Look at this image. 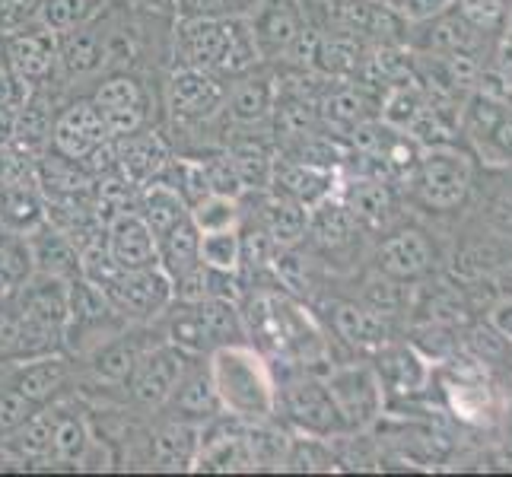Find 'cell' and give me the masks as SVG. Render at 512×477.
Segmentation results:
<instances>
[{
    "label": "cell",
    "mask_w": 512,
    "mask_h": 477,
    "mask_svg": "<svg viewBox=\"0 0 512 477\" xmlns=\"http://www.w3.org/2000/svg\"><path fill=\"white\" fill-rule=\"evenodd\" d=\"M175 67H198L233 80L261 64L249 16H179L172 32Z\"/></svg>",
    "instance_id": "cell-1"
},
{
    "label": "cell",
    "mask_w": 512,
    "mask_h": 477,
    "mask_svg": "<svg viewBox=\"0 0 512 477\" xmlns=\"http://www.w3.org/2000/svg\"><path fill=\"white\" fill-rule=\"evenodd\" d=\"M207 369L223 414L245 423L271 420L277 414V379L271 373V363L249 341L207 353Z\"/></svg>",
    "instance_id": "cell-2"
},
{
    "label": "cell",
    "mask_w": 512,
    "mask_h": 477,
    "mask_svg": "<svg viewBox=\"0 0 512 477\" xmlns=\"http://www.w3.org/2000/svg\"><path fill=\"white\" fill-rule=\"evenodd\" d=\"M163 325V341L182 347L191 357H207L217 347L245 341L242 312L233 299H198V303H182L172 299L169 309L156 318Z\"/></svg>",
    "instance_id": "cell-3"
},
{
    "label": "cell",
    "mask_w": 512,
    "mask_h": 477,
    "mask_svg": "<svg viewBox=\"0 0 512 477\" xmlns=\"http://www.w3.org/2000/svg\"><path fill=\"white\" fill-rule=\"evenodd\" d=\"M277 411L303 436L331 439L347 433V423L334 404L325 379L312 376L309 369H296L277 379Z\"/></svg>",
    "instance_id": "cell-4"
},
{
    "label": "cell",
    "mask_w": 512,
    "mask_h": 477,
    "mask_svg": "<svg viewBox=\"0 0 512 477\" xmlns=\"http://www.w3.org/2000/svg\"><path fill=\"white\" fill-rule=\"evenodd\" d=\"M99 290L128 325L156 322L175 299L172 280L160 264H156V268H140V271H115Z\"/></svg>",
    "instance_id": "cell-5"
},
{
    "label": "cell",
    "mask_w": 512,
    "mask_h": 477,
    "mask_svg": "<svg viewBox=\"0 0 512 477\" xmlns=\"http://www.w3.org/2000/svg\"><path fill=\"white\" fill-rule=\"evenodd\" d=\"M194 360L198 357H191V353L169 341L150 344L140 353L137 366L131 369V376L125 382L131 401L144 411H163Z\"/></svg>",
    "instance_id": "cell-6"
},
{
    "label": "cell",
    "mask_w": 512,
    "mask_h": 477,
    "mask_svg": "<svg viewBox=\"0 0 512 477\" xmlns=\"http://www.w3.org/2000/svg\"><path fill=\"white\" fill-rule=\"evenodd\" d=\"M226 77L198 67H175L166 77V112L175 125L201 128L220 118L226 99Z\"/></svg>",
    "instance_id": "cell-7"
},
{
    "label": "cell",
    "mask_w": 512,
    "mask_h": 477,
    "mask_svg": "<svg viewBox=\"0 0 512 477\" xmlns=\"http://www.w3.org/2000/svg\"><path fill=\"white\" fill-rule=\"evenodd\" d=\"M105 118V128L112 137L131 134L140 128H153V93L147 83L131 70H112L96 80L90 96Z\"/></svg>",
    "instance_id": "cell-8"
},
{
    "label": "cell",
    "mask_w": 512,
    "mask_h": 477,
    "mask_svg": "<svg viewBox=\"0 0 512 477\" xmlns=\"http://www.w3.org/2000/svg\"><path fill=\"white\" fill-rule=\"evenodd\" d=\"M325 385L334 404H338L347 430H366L369 423L382 414L385 388L373 366H363V363L334 366L325 376Z\"/></svg>",
    "instance_id": "cell-9"
},
{
    "label": "cell",
    "mask_w": 512,
    "mask_h": 477,
    "mask_svg": "<svg viewBox=\"0 0 512 477\" xmlns=\"http://www.w3.org/2000/svg\"><path fill=\"white\" fill-rule=\"evenodd\" d=\"M420 198L436 210L458 207L471 191V166L455 147H427L420 150L414 169Z\"/></svg>",
    "instance_id": "cell-10"
},
{
    "label": "cell",
    "mask_w": 512,
    "mask_h": 477,
    "mask_svg": "<svg viewBox=\"0 0 512 477\" xmlns=\"http://www.w3.org/2000/svg\"><path fill=\"white\" fill-rule=\"evenodd\" d=\"M274 99H277L274 77L261 74V70L252 67V70H245V74L229 80L220 118H223L226 128L252 134L255 128H268L271 125Z\"/></svg>",
    "instance_id": "cell-11"
},
{
    "label": "cell",
    "mask_w": 512,
    "mask_h": 477,
    "mask_svg": "<svg viewBox=\"0 0 512 477\" xmlns=\"http://www.w3.org/2000/svg\"><path fill=\"white\" fill-rule=\"evenodd\" d=\"M105 140H112V134L105 128L99 105L90 96H83V99H74L58 109L55 125H51L48 147L80 163L83 156H90L99 144H105Z\"/></svg>",
    "instance_id": "cell-12"
},
{
    "label": "cell",
    "mask_w": 512,
    "mask_h": 477,
    "mask_svg": "<svg viewBox=\"0 0 512 477\" xmlns=\"http://www.w3.org/2000/svg\"><path fill=\"white\" fill-rule=\"evenodd\" d=\"M4 48L13 70L29 86H51L58 80V35L42 23L4 35Z\"/></svg>",
    "instance_id": "cell-13"
},
{
    "label": "cell",
    "mask_w": 512,
    "mask_h": 477,
    "mask_svg": "<svg viewBox=\"0 0 512 477\" xmlns=\"http://www.w3.org/2000/svg\"><path fill=\"white\" fill-rule=\"evenodd\" d=\"M249 26L261 61H274L287 58L290 45L306 29V16L296 0H258V7L249 13Z\"/></svg>",
    "instance_id": "cell-14"
},
{
    "label": "cell",
    "mask_w": 512,
    "mask_h": 477,
    "mask_svg": "<svg viewBox=\"0 0 512 477\" xmlns=\"http://www.w3.org/2000/svg\"><path fill=\"white\" fill-rule=\"evenodd\" d=\"M109 74V51L96 20L58 32V80H93Z\"/></svg>",
    "instance_id": "cell-15"
},
{
    "label": "cell",
    "mask_w": 512,
    "mask_h": 477,
    "mask_svg": "<svg viewBox=\"0 0 512 477\" xmlns=\"http://www.w3.org/2000/svg\"><path fill=\"white\" fill-rule=\"evenodd\" d=\"M112 144H115V159H118L121 175L131 179L137 188L160 179L163 169L169 166V159L175 156L163 140V134L153 128H140L131 134L112 137Z\"/></svg>",
    "instance_id": "cell-16"
},
{
    "label": "cell",
    "mask_w": 512,
    "mask_h": 477,
    "mask_svg": "<svg viewBox=\"0 0 512 477\" xmlns=\"http://www.w3.org/2000/svg\"><path fill=\"white\" fill-rule=\"evenodd\" d=\"M334 185H338V169L312 166V163H303V159H290L284 153H277L268 191L280 194V198H290L296 204H303L309 210L319 201L331 198Z\"/></svg>",
    "instance_id": "cell-17"
},
{
    "label": "cell",
    "mask_w": 512,
    "mask_h": 477,
    "mask_svg": "<svg viewBox=\"0 0 512 477\" xmlns=\"http://www.w3.org/2000/svg\"><path fill=\"white\" fill-rule=\"evenodd\" d=\"M105 249L121 271L156 268V239L134 207L105 220Z\"/></svg>",
    "instance_id": "cell-18"
},
{
    "label": "cell",
    "mask_w": 512,
    "mask_h": 477,
    "mask_svg": "<svg viewBox=\"0 0 512 477\" xmlns=\"http://www.w3.org/2000/svg\"><path fill=\"white\" fill-rule=\"evenodd\" d=\"M436 249L433 242L420 233V229H401V233L388 236L379 252H376V271L388 274L404 284H414V280L427 277L433 271Z\"/></svg>",
    "instance_id": "cell-19"
},
{
    "label": "cell",
    "mask_w": 512,
    "mask_h": 477,
    "mask_svg": "<svg viewBox=\"0 0 512 477\" xmlns=\"http://www.w3.org/2000/svg\"><path fill=\"white\" fill-rule=\"evenodd\" d=\"M144 338H147L144 331H134L131 325H125L121 331L109 334L105 341H99L93 350H86V363H90L93 379L105 385H125L131 369L140 360V353L153 344Z\"/></svg>",
    "instance_id": "cell-20"
},
{
    "label": "cell",
    "mask_w": 512,
    "mask_h": 477,
    "mask_svg": "<svg viewBox=\"0 0 512 477\" xmlns=\"http://www.w3.org/2000/svg\"><path fill=\"white\" fill-rule=\"evenodd\" d=\"M70 379V363L61 357V353H45V357H32V360H20L13 363L7 382L16 388L20 395H26L32 404H45L58 401L61 392L67 388Z\"/></svg>",
    "instance_id": "cell-21"
},
{
    "label": "cell",
    "mask_w": 512,
    "mask_h": 477,
    "mask_svg": "<svg viewBox=\"0 0 512 477\" xmlns=\"http://www.w3.org/2000/svg\"><path fill=\"white\" fill-rule=\"evenodd\" d=\"M29 239V252H32V268L35 274L45 277H58V280H77L83 277V261L77 242L67 233H61L58 226H51L48 220L42 226H35Z\"/></svg>",
    "instance_id": "cell-22"
},
{
    "label": "cell",
    "mask_w": 512,
    "mask_h": 477,
    "mask_svg": "<svg viewBox=\"0 0 512 477\" xmlns=\"http://www.w3.org/2000/svg\"><path fill=\"white\" fill-rule=\"evenodd\" d=\"M258 210H255V226L268 236L280 249H296L306 239L309 229V210L290 198H280L274 191L255 194Z\"/></svg>",
    "instance_id": "cell-23"
},
{
    "label": "cell",
    "mask_w": 512,
    "mask_h": 477,
    "mask_svg": "<svg viewBox=\"0 0 512 477\" xmlns=\"http://www.w3.org/2000/svg\"><path fill=\"white\" fill-rule=\"evenodd\" d=\"M331 322H334V331H338L350 347H360V350H382L388 338H392V318L369 309L366 303H357V299L334 303Z\"/></svg>",
    "instance_id": "cell-24"
},
{
    "label": "cell",
    "mask_w": 512,
    "mask_h": 477,
    "mask_svg": "<svg viewBox=\"0 0 512 477\" xmlns=\"http://www.w3.org/2000/svg\"><path fill=\"white\" fill-rule=\"evenodd\" d=\"M201 449V423L169 414L153 430V462L166 471H188Z\"/></svg>",
    "instance_id": "cell-25"
},
{
    "label": "cell",
    "mask_w": 512,
    "mask_h": 477,
    "mask_svg": "<svg viewBox=\"0 0 512 477\" xmlns=\"http://www.w3.org/2000/svg\"><path fill=\"white\" fill-rule=\"evenodd\" d=\"M163 411L175 414V417H185V420H194V423H204L210 417L223 414L220 408V398H217V388H214V379H210V369L207 363L194 360L188 366V373L182 376L179 388L172 392L169 404Z\"/></svg>",
    "instance_id": "cell-26"
},
{
    "label": "cell",
    "mask_w": 512,
    "mask_h": 477,
    "mask_svg": "<svg viewBox=\"0 0 512 477\" xmlns=\"http://www.w3.org/2000/svg\"><path fill=\"white\" fill-rule=\"evenodd\" d=\"M96 449V439L90 430V420L80 411L55 401V439H51V462L67 468H86Z\"/></svg>",
    "instance_id": "cell-27"
},
{
    "label": "cell",
    "mask_w": 512,
    "mask_h": 477,
    "mask_svg": "<svg viewBox=\"0 0 512 477\" xmlns=\"http://www.w3.org/2000/svg\"><path fill=\"white\" fill-rule=\"evenodd\" d=\"M341 201L347 204L353 220L366 229L385 226L395 214L392 188L385 185V179H376V175H357V179H350L341 191Z\"/></svg>",
    "instance_id": "cell-28"
},
{
    "label": "cell",
    "mask_w": 512,
    "mask_h": 477,
    "mask_svg": "<svg viewBox=\"0 0 512 477\" xmlns=\"http://www.w3.org/2000/svg\"><path fill=\"white\" fill-rule=\"evenodd\" d=\"M357 229H360V223L353 220L347 204L341 201V194H331V198H325L315 207H309V229H306V236L315 245H319V249H325V252L347 249V245L357 239Z\"/></svg>",
    "instance_id": "cell-29"
},
{
    "label": "cell",
    "mask_w": 512,
    "mask_h": 477,
    "mask_svg": "<svg viewBox=\"0 0 512 477\" xmlns=\"http://www.w3.org/2000/svg\"><path fill=\"white\" fill-rule=\"evenodd\" d=\"M226 153L233 159V169L242 182L245 194H261L271 188V172L277 153L264 144L258 134H242L236 140H226Z\"/></svg>",
    "instance_id": "cell-30"
},
{
    "label": "cell",
    "mask_w": 512,
    "mask_h": 477,
    "mask_svg": "<svg viewBox=\"0 0 512 477\" xmlns=\"http://www.w3.org/2000/svg\"><path fill=\"white\" fill-rule=\"evenodd\" d=\"M376 112V99L369 96V83H341L319 102V118L322 125L334 131H350L360 121L373 118Z\"/></svg>",
    "instance_id": "cell-31"
},
{
    "label": "cell",
    "mask_w": 512,
    "mask_h": 477,
    "mask_svg": "<svg viewBox=\"0 0 512 477\" xmlns=\"http://www.w3.org/2000/svg\"><path fill=\"white\" fill-rule=\"evenodd\" d=\"M134 210L140 214V220H144L147 226H150V233H153V239L156 236H163V233H169L172 226H179L182 220H188L191 217V207L182 201V194L175 191L172 185H166V182H150V185H144L137 191V204H134Z\"/></svg>",
    "instance_id": "cell-32"
},
{
    "label": "cell",
    "mask_w": 512,
    "mask_h": 477,
    "mask_svg": "<svg viewBox=\"0 0 512 477\" xmlns=\"http://www.w3.org/2000/svg\"><path fill=\"white\" fill-rule=\"evenodd\" d=\"M156 264L169 274V280H179L201 264V229L191 217L156 236Z\"/></svg>",
    "instance_id": "cell-33"
},
{
    "label": "cell",
    "mask_w": 512,
    "mask_h": 477,
    "mask_svg": "<svg viewBox=\"0 0 512 477\" xmlns=\"http://www.w3.org/2000/svg\"><path fill=\"white\" fill-rule=\"evenodd\" d=\"M48 220V204L39 185H7L0 188V226L13 233H32Z\"/></svg>",
    "instance_id": "cell-34"
},
{
    "label": "cell",
    "mask_w": 512,
    "mask_h": 477,
    "mask_svg": "<svg viewBox=\"0 0 512 477\" xmlns=\"http://www.w3.org/2000/svg\"><path fill=\"white\" fill-rule=\"evenodd\" d=\"M51 439H55V401L35 411L7 439H0V446L13 452L20 462H42V458H51Z\"/></svg>",
    "instance_id": "cell-35"
},
{
    "label": "cell",
    "mask_w": 512,
    "mask_h": 477,
    "mask_svg": "<svg viewBox=\"0 0 512 477\" xmlns=\"http://www.w3.org/2000/svg\"><path fill=\"white\" fill-rule=\"evenodd\" d=\"M379 382L382 388H392V392H420L423 382H427V363L417 357V350L411 347H382L379 353Z\"/></svg>",
    "instance_id": "cell-36"
},
{
    "label": "cell",
    "mask_w": 512,
    "mask_h": 477,
    "mask_svg": "<svg viewBox=\"0 0 512 477\" xmlns=\"http://www.w3.org/2000/svg\"><path fill=\"white\" fill-rule=\"evenodd\" d=\"M430 23V32H423V48L433 55H452V51H474L481 45V32L471 23H465L458 13H436Z\"/></svg>",
    "instance_id": "cell-37"
},
{
    "label": "cell",
    "mask_w": 512,
    "mask_h": 477,
    "mask_svg": "<svg viewBox=\"0 0 512 477\" xmlns=\"http://www.w3.org/2000/svg\"><path fill=\"white\" fill-rule=\"evenodd\" d=\"M363 64V51L357 45L353 35H331V39L315 42V55H312V67L322 70L325 77H350L357 74Z\"/></svg>",
    "instance_id": "cell-38"
},
{
    "label": "cell",
    "mask_w": 512,
    "mask_h": 477,
    "mask_svg": "<svg viewBox=\"0 0 512 477\" xmlns=\"http://www.w3.org/2000/svg\"><path fill=\"white\" fill-rule=\"evenodd\" d=\"M112 0H42L39 7V23L51 32H67L83 23L96 20V16L109 7Z\"/></svg>",
    "instance_id": "cell-39"
},
{
    "label": "cell",
    "mask_w": 512,
    "mask_h": 477,
    "mask_svg": "<svg viewBox=\"0 0 512 477\" xmlns=\"http://www.w3.org/2000/svg\"><path fill=\"white\" fill-rule=\"evenodd\" d=\"M423 90L408 80H401V83H392V86H385V99L379 102V115L388 128H395V131H404L408 134L411 125H414V118L420 115L423 109Z\"/></svg>",
    "instance_id": "cell-40"
},
{
    "label": "cell",
    "mask_w": 512,
    "mask_h": 477,
    "mask_svg": "<svg viewBox=\"0 0 512 477\" xmlns=\"http://www.w3.org/2000/svg\"><path fill=\"white\" fill-rule=\"evenodd\" d=\"M201 264L214 271L239 274L242 268V233L233 229H214V233H201Z\"/></svg>",
    "instance_id": "cell-41"
},
{
    "label": "cell",
    "mask_w": 512,
    "mask_h": 477,
    "mask_svg": "<svg viewBox=\"0 0 512 477\" xmlns=\"http://www.w3.org/2000/svg\"><path fill=\"white\" fill-rule=\"evenodd\" d=\"M360 303H366L369 309H376L382 315L392 318L395 312H404L411 303V290L404 280H395V277H388V274H373L363 284V296H360Z\"/></svg>",
    "instance_id": "cell-42"
},
{
    "label": "cell",
    "mask_w": 512,
    "mask_h": 477,
    "mask_svg": "<svg viewBox=\"0 0 512 477\" xmlns=\"http://www.w3.org/2000/svg\"><path fill=\"white\" fill-rule=\"evenodd\" d=\"M191 220L201 233L214 229H233L242 223V198H226V194H207L201 204L191 207Z\"/></svg>",
    "instance_id": "cell-43"
},
{
    "label": "cell",
    "mask_w": 512,
    "mask_h": 477,
    "mask_svg": "<svg viewBox=\"0 0 512 477\" xmlns=\"http://www.w3.org/2000/svg\"><path fill=\"white\" fill-rule=\"evenodd\" d=\"M334 465H338V458H334V452L325 449L319 436L293 439L287 446V458H284L287 471H331Z\"/></svg>",
    "instance_id": "cell-44"
},
{
    "label": "cell",
    "mask_w": 512,
    "mask_h": 477,
    "mask_svg": "<svg viewBox=\"0 0 512 477\" xmlns=\"http://www.w3.org/2000/svg\"><path fill=\"white\" fill-rule=\"evenodd\" d=\"M449 398L455 414H462L465 420H487L490 414V392L484 382H471L465 376H458L449 385Z\"/></svg>",
    "instance_id": "cell-45"
},
{
    "label": "cell",
    "mask_w": 512,
    "mask_h": 477,
    "mask_svg": "<svg viewBox=\"0 0 512 477\" xmlns=\"http://www.w3.org/2000/svg\"><path fill=\"white\" fill-rule=\"evenodd\" d=\"M455 13L481 35L497 32L506 20V0H455Z\"/></svg>",
    "instance_id": "cell-46"
},
{
    "label": "cell",
    "mask_w": 512,
    "mask_h": 477,
    "mask_svg": "<svg viewBox=\"0 0 512 477\" xmlns=\"http://www.w3.org/2000/svg\"><path fill=\"white\" fill-rule=\"evenodd\" d=\"M35 411H39V404H32L26 395L16 392L10 382L0 385V439H7L13 430H20Z\"/></svg>",
    "instance_id": "cell-47"
},
{
    "label": "cell",
    "mask_w": 512,
    "mask_h": 477,
    "mask_svg": "<svg viewBox=\"0 0 512 477\" xmlns=\"http://www.w3.org/2000/svg\"><path fill=\"white\" fill-rule=\"evenodd\" d=\"M258 0H179L175 16H249Z\"/></svg>",
    "instance_id": "cell-48"
},
{
    "label": "cell",
    "mask_w": 512,
    "mask_h": 477,
    "mask_svg": "<svg viewBox=\"0 0 512 477\" xmlns=\"http://www.w3.org/2000/svg\"><path fill=\"white\" fill-rule=\"evenodd\" d=\"M29 93V86L20 80V74L13 70L7 48H4V35H0V109H20L23 99Z\"/></svg>",
    "instance_id": "cell-49"
},
{
    "label": "cell",
    "mask_w": 512,
    "mask_h": 477,
    "mask_svg": "<svg viewBox=\"0 0 512 477\" xmlns=\"http://www.w3.org/2000/svg\"><path fill=\"white\" fill-rule=\"evenodd\" d=\"M42 0H0V35L39 23Z\"/></svg>",
    "instance_id": "cell-50"
},
{
    "label": "cell",
    "mask_w": 512,
    "mask_h": 477,
    "mask_svg": "<svg viewBox=\"0 0 512 477\" xmlns=\"http://www.w3.org/2000/svg\"><path fill=\"white\" fill-rule=\"evenodd\" d=\"M481 147L497 159V163H509L512 159V112H506L497 125H493V131L487 134Z\"/></svg>",
    "instance_id": "cell-51"
},
{
    "label": "cell",
    "mask_w": 512,
    "mask_h": 477,
    "mask_svg": "<svg viewBox=\"0 0 512 477\" xmlns=\"http://www.w3.org/2000/svg\"><path fill=\"white\" fill-rule=\"evenodd\" d=\"M452 0H398V13L404 23H427L436 13H443Z\"/></svg>",
    "instance_id": "cell-52"
},
{
    "label": "cell",
    "mask_w": 512,
    "mask_h": 477,
    "mask_svg": "<svg viewBox=\"0 0 512 477\" xmlns=\"http://www.w3.org/2000/svg\"><path fill=\"white\" fill-rule=\"evenodd\" d=\"M487 223L503 236H512V191H500L487 204Z\"/></svg>",
    "instance_id": "cell-53"
},
{
    "label": "cell",
    "mask_w": 512,
    "mask_h": 477,
    "mask_svg": "<svg viewBox=\"0 0 512 477\" xmlns=\"http://www.w3.org/2000/svg\"><path fill=\"white\" fill-rule=\"evenodd\" d=\"M493 328H497L506 341H512V296L503 299V303L493 309Z\"/></svg>",
    "instance_id": "cell-54"
},
{
    "label": "cell",
    "mask_w": 512,
    "mask_h": 477,
    "mask_svg": "<svg viewBox=\"0 0 512 477\" xmlns=\"http://www.w3.org/2000/svg\"><path fill=\"white\" fill-rule=\"evenodd\" d=\"M137 4L153 10V13H175L179 10V0H137Z\"/></svg>",
    "instance_id": "cell-55"
},
{
    "label": "cell",
    "mask_w": 512,
    "mask_h": 477,
    "mask_svg": "<svg viewBox=\"0 0 512 477\" xmlns=\"http://www.w3.org/2000/svg\"><path fill=\"white\" fill-rule=\"evenodd\" d=\"M382 4H388V7H398V0H382Z\"/></svg>",
    "instance_id": "cell-56"
}]
</instances>
